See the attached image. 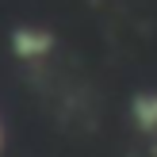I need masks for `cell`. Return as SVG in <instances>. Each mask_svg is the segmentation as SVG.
<instances>
[{
  "label": "cell",
  "mask_w": 157,
  "mask_h": 157,
  "mask_svg": "<svg viewBox=\"0 0 157 157\" xmlns=\"http://www.w3.org/2000/svg\"><path fill=\"white\" fill-rule=\"evenodd\" d=\"M12 54L19 61H42L54 54V35L46 27H15L12 31Z\"/></svg>",
  "instance_id": "1"
},
{
  "label": "cell",
  "mask_w": 157,
  "mask_h": 157,
  "mask_svg": "<svg viewBox=\"0 0 157 157\" xmlns=\"http://www.w3.org/2000/svg\"><path fill=\"white\" fill-rule=\"evenodd\" d=\"M4 142H8V134H4V119H0V153H4Z\"/></svg>",
  "instance_id": "2"
}]
</instances>
